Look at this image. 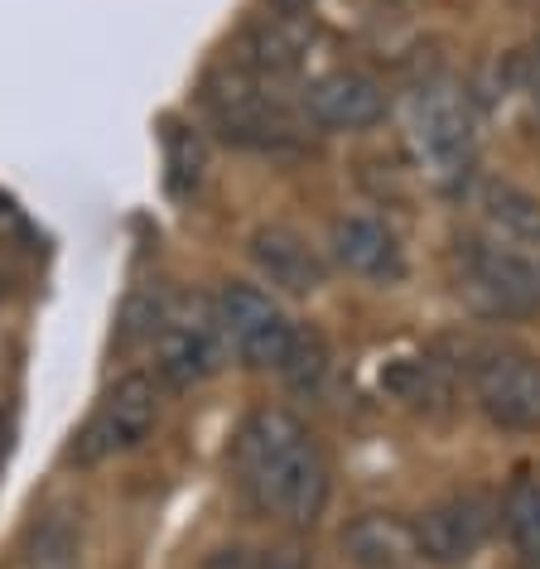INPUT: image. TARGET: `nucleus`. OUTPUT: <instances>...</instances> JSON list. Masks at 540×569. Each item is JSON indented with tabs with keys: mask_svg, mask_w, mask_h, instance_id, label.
I'll return each instance as SVG.
<instances>
[{
	"mask_svg": "<svg viewBox=\"0 0 540 569\" xmlns=\"http://www.w3.org/2000/svg\"><path fill=\"white\" fill-rule=\"evenodd\" d=\"M232 463L251 502L290 526L319 521L323 502H329V463H323V449L304 430V420L280 406L251 410L247 425L237 430Z\"/></svg>",
	"mask_w": 540,
	"mask_h": 569,
	"instance_id": "obj_1",
	"label": "nucleus"
},
{
	"mask_svg": "<svg viewBox=\"0 0 540 569\" xmlns=\"http://www.w3.org/2000/svg\"><path fill=\"white\" fill-rule=\"evenodd\" d=\"M406 126H410V140H416L420 164L430 169L439 183H453L473 164L478 121H473L468 97L453 88V82H424V88L410 97Z\"/></svg>",
	"mask_w": 540,
	"mask_h": 569,
	"instance_id": "obj_2",
	"label": "nucleus"
},
{
	"mask_svg": "<svg viewBox=\"0 0 540 569\" xmlns=\"http://www.w3.org/2000/svg\"><path fill=\"white\" fill-rule=\"evenodd\" d=\"M154 367L169 387H198L203 377H212L222 367L227 338L218 323V309L203 295H179L164 300L160 323H154Z\"/></svg>",
	"mask_w": 540,
	"mask_h": 569,
	"instance_id": "obj_3",
	"label": "nucleus"
},
{
	"mask_svg": "<svg viewBox=\"0 0 540 569\" xmlns=\"http://www.w3.org/2000/svg\"><path fill=\"white\" fill-rule=\"evenodd\" d=\"M459 295L488 319H521L540 309V266L502 241H468L459 256Z\"/></svg>",
	"mask_w": 540,
	"mask_h": 569,
	"instance_id": "obj_4",
	"label": "nucleus"
},
{
	"mask_svg": "<svg viewBox=\"0 0 540 569\" xmlns=\"http://www.w3.org/2000/svg\"><path fill=\"white\" fill-rule=\"evenodd\" d=\"M468 391L502 430H540V358L517 348L468 352Z\"/></svg>",
	"mask_w": 540,
	"mask_h": 569,
	"instance_id": "obj_5",
	"label": "nucleus"
},
{
	"mask_svg": "<svg viewBox=\"0 0 540 569\" xmlns=\"http://www.w3.org/2000/svg\"><path fill=\"white\" fill-rule=\"evenodd\" d=\"M154 420H160V391L146 372H131L111 387L97 410L82 425L78 445H73V459L78 463H102V459H117V453L146 445Z\"/></svg>",
	"mask_w": 540,
	"mask_h": 569,
	"instance_id": "obj_6",
	"label": "nucleus"
},
{
	"mask_svg": "<svg viewBox=\"0 0 540 569\" xmlns=\"http://www.w3.org/2000/svg\"><path fill=\"white\" fill-rule=\"evenodd\" d=\"M212 309H218L227 348H232L247 367H280L286 362V352L294 343V323L286 319V309L270 300L261 284L227 280L218 290V300H212Z\"/></svg>",
	"mask_w": 540,
	"mask_h": 569,
	"instance_id": "obj_7",
	"label": "nucleus"
},
{
	"mask_svg": "<svg viewBox=\"0 0 540 569\" xmlns=\"http://www.w3.org/2000/svg\"><path fill=\"white\" fill-rule=\"evenodd\" d=\"M488 536H492V502L482 492H453L416 521V546L434 565L473 560L488 546Z\"/></svg>",
	"mask_w": 540,
	"mask_h": 569,
	"instance_id": "obj_8",
	"label": "nucleus"
},
{
	"mask_svg": "<svg viewBox=\"0 0 540 569\" xmlns=\"http://www.w3.org/2000/svg\"><path fill=\"white\" fill-rule=\"evenodd\" d=\"M304 117L323 131H367L387 117V97L367 73H323L304 88Z\"/></svg>",
	"mask_w": 540,
	"mask_h": 569,
	"instance_id": "obj_9",
	"label": "nucleus"
},
{
	"mask_svg": "<svg viewBox=\"0 0 540 569\" xmlns=\"http://www.w3.org/2000/svg\"><path fill=\"white\" fill-rule=\"evenodd\" d=\"M212 102V117L232 140H247V146H276V140L290 136V117L286 107L270 97L261 82L251 78H232L227 88H218L208 97Z\"/></svg>",
	"mask_w": 540,
	"mask_h": 569,
	"instance_id": "obj_10",
	"label": "nucleus"
},
{
	"mask_svg": "<svg viewBox=\"0 0 540 569\" xmlns=\"http://www.w3.org/2000/svg\"><path fill=\"white\" fill-rule=\"evenodd\" d=\"M333 256L343 270H352V276H362V280H377V284H396L406 276L401 241H396L391 227H381L377 218L333 222Z\"/></svg>",
	"mask_w": 540,
	"mask_h": 569,
	"instance_id": "obj_11",
	"label": "nucleus"
},
{
	"mask_svg": "<svg viewBox=\"0 0 540 569\" xmlns=\"http://www.w3.org/2000/svg\"><path fill=\"white\" fill-rule=\"evenodd\" d=\"M251 256H256V266H261V276L290 295H314L323 284L319 251L309 247L294 227H261V232L251 237Z\"/></svg>",
	"mask_w": 540,
	"mask_h": 569,
	"instance_id": "obj_12",
	"label": "nucleus"
},
{
	"mask_svg": "<svg viewBox=\"0 0 540 569\" xmlns=\"http://www.w3.org/2000/svg\"><path fill=\"white\" fill-rule=\"evenodd\" d=\"M343 550L358 569H401L406 560H416V521L391 517V511H367L343 531Z\"/></svg>",
	"mask_w": 540,
	"mask_h": 569,
	"instance_id": "obj_13",
	"label": "nucleus"
},
{
	"mask_svg": "<svg viewBox=\"0 0 540 569\" xmlns=\"http://www.w3.org/2000/svg\"><path fill=\"white\" fill-rule=\"evenodd\" d=\"M478 212L488 222L492 241H507L511 251L540 247V198L536 193H526L507 179H488L478 189Z\"/></svg>",
	"mask_w": 540,
	"mask_h": 569,
	"instance_id": "obj_14",
	"label": "nucleus"
},
{
	"mask_svg": "<svg viewBox=\"0 0 540 569\" xmlns=\"http://www.w3.org/2000/svg\"><path fill=\"white\" fill-rule=\"evenodd\" d=\"M24 569H82V531L68 511H44L30 521L20 546Z\"/></svg>",
	"mask_w": 540,
	"mask_h": 569,
	"instance_id": "obj_15",
	"label": "nucleus"
},
{
	"mask_svg": "<svg viewBox=\"0 0 540 569\" xmlns=\"http://www.w3.org/2000/svg\"><path fill=\"white\" fill-rule=\"evenodd\" d=\"M507 531L517 540V550L540 569V482H517V488L507 492Z\"/></svg>",
	"mask_w": 540,
	"mask_h": 569,
	"instance_id": "obj_16",
	"label": "nucleus"
},
{
	"mask_svg": "<svg viewBox=\"0 0 540 569\" xmlns=\"http://www.w3.org/2000/svg\"><path fill=\"white\" fill-rule=\"evenodd\" d=\"M164 146H169V189L174 193L193 189L198 174H203V146H198V136H189L183 126H169Z\"/></svg>",
	"mask_w": 540,
	"mask_h": 569,
	"instance_id": "obj_17",
	"label": "nucleus"
},
{
	"mask_svg": "<svg viewBox=\"0 0 540 569\" xmlns=\"http://www.w3.org/2000/svg\"><path fill=\"white\" fill-rule=\"evenodd\" d=\"M203 569H256V560H251L247 550H218Z\"/></svg>",
	"mask_w": 540,
	"mask_h": 569,
	"instance_id": "obj_18",
	"label": "nucleus"
},
{
	"mask_svg": "<svg viewBox=\"0 0 540 569\" xmlns=\"http://www.w3.org/2000/svg\"><path fill=\"white\" fill-rule=\"evenodd\" d=\"M256 569H294V565H286V560H270V565H256Z\"/></svg>",
	"mask_w": 540,
	"mask_h": 569,
	"instance_id": "obj_19",
	"label": "nucleus"
},
{
	"mask_svg": "<svg viewBox=\"0 0 540 569\" xmlns=\"http://www.w3.org/2000/svg\"><path fill=\"white\" fill-rule=\"evenodd\" d=\"M0 218H6V198H0Z\"/></svg>",
	"mask_w": 540,
	"mask_h": 569,
	"instance_id": "obj_20",
	"label": "nucleus"
},
{
	"mask_svg": "<svg viewBox=\"0 0 540 569\" xmlns=\"http://www.w3.org/2000/svg\"><path fill=\"white\" fill-rule=\"evenodd\" d=\"M536 266H540V261H536Z\"/></svg>",
	"mask_w": 540,
	"mask_h": 569,
	"instance_id": "obj_21",
	"label": "nucleus"
}]
</instances>
